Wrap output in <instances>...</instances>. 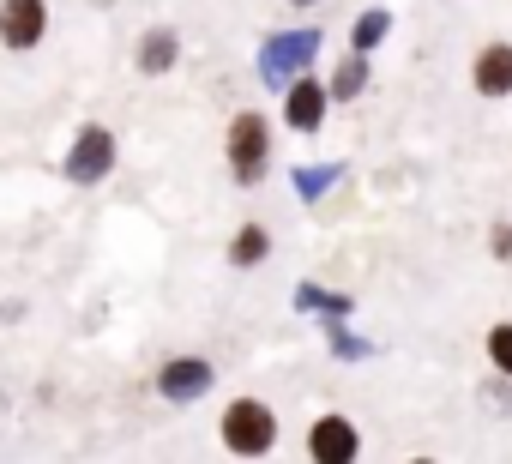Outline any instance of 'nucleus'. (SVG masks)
<instances>
[{
	"label": "nucleus",
	"instance_id": "nucleus-1",
	"mask_svg": "<svg viewBox=\"0 0 512 464\" xmlns=\"http://www.w3.org/2000/svg\"><path fill=\"white\" fill-rule=\"evenodd\" d=\"M278 440V422H272V410L266 404H253V398H241V404H229L223 410V446L229 452H266Z\"/></svg>",
	"mask_w": 512,
	"mask_h": 464
},
{
	"label": "nucleus",
	"instance_id": "nucleus-2",
	"mask_svg": "<svg viewBox=\"0 0 512 464\" xmlns=\"http://www.w3.org/2000/svg\"><path fill=\"white\" fill-rule=\"evenodd\" d=\"M49 31V7L43 0H0V43L7 49H37Z\"/></svg>",
	"mask_w": 512,
	"mask_h": 464
},
{
	"label": "nucleus",
	"instance_id": "nucleus-3",
	"mask_svg": "<svg viewBox=\"0 0 512 464\" xmlns=\"http://www.w3.org/2000/svg\"><path fill=\"white\" fill-rule=\"evenodd\" d=\"M229 157H235V175H241V181H260V169H266V121H260V115H241V121H235Z\"/></svg>",
	"mask_w": 512,
	"mask_h": 464
},
{
	"label": "nucleus",
	"instance_id": "nucleus-4",
	"mask_svg": "<svg viewBox=\"0 0 512 464\" xmlns=\"http://www.w3.org/2000/svg\"><path fill=\"white\" fill-rule=\"evenodd\" d=\"M476 91H482V97H506V91H512V49H506V43L482 49V61H476Z\"/></svg>",
	"mask_w": 512,
	"mask_h": 464
},
{
	"label": "nucleus",
	"instance_id": "nucleus-5",
	"mask_svg": "<svg viewBox=\"0 0 512 464\" xmlns=\"http://www.w3.org/2000/svg\"><path fill=\"white\" fill-rule=\"evenodd\" d=\"M308 452H314V458H350V452H356V428H350L344 416H326V422L308 434Z\"/></svg>",
	"mask_w": 512,
	"mask_h": 464
},
{
	"label": "nucleus",
	"instance_id": "nucleus-6",
	"mask_svg": "<svg viewBox=\"0 0 512 464\" xmlns=\"http://www.w3.org/2000/svg\"><path fill=\"white\" fill-rule=\"evenodd\" d=\"M320 115H326V91L314 79H302L290 91V127H320Z\"/></svg>",
	"mask_w": 512,
	"mask_h": 464
},
{
	"label": "nucleus",
	"instance_id": "nucleus-7",
	"mask_svg": "<svg viewBox=\"0 0 512 464\" xmlns=\"http://www.w3.org/2000/svg\"><path fill=\"white\" fill-rule=\"evenodd\" d=\"M103 157H109V133H103V127H91V133H85V151H73V175H97V169H103Z\"/></svg>",
	"mask_w": 512,
	"mask_h": 464
},
{
	"label": "nucleus",
	"instance_id": "nucleus-8",
	"mask_svg": "<svg viewBox=\"0 0 512 464\" xmlns=\"http://www.w3.org/2000/svg\"><path fill=\"white\" fill-rule=\"evenodd\" d=\"M199 386H205V368L199 362H181V368L169 362L163 368V392H199Z\"/></svg>",
	"mask_w": 512,
	"mask_h": 464
},
{
	"label": "nucleus",
	"instance_id": "nucleus-9",
	"mask_svg": "<svg viewBox=\"0 0 512 464\" xmlns=\"http://www.w3.org/2000/svg\"><path fill=\"white\" fill-rule=\"evenodd\" d=\"M169 61H175V37H169V31H151V37H145V67L163 73Z\"/></svg>",
	"mask_w": 512,
	"mask_h": 464
},
{
	"label": "nucleus",
	"instance_id": "nucleus-10",
	"mask_svg": "<svg viewBox=\"0 0 512 464\" xmlns=\"http://www.w3.org/2000/svg\"><path fill=\"white\" fill-rule=\"evenodd\" d=\"M488 356H494L500 374H512V326H494L488 332Z\"/></svg>",
	"mask_w": 512,
	"mask_h": 464
},
{
	"label": "nucleus",
	"instance_id": "nucleus-11",
	"mask_svg": "<svg viewBox=\"0 0 512 464\" xmlns=\"http://www.w3.org/2000/svg\"><path fill=\"white\" fill-rule=\"evenodd\" d=\"M260 254H266V229H241V242H235V260H241V266H253Z\"/></svg>",
	"mask_w": 512,
	"mask_h": 464
},
{
	"label": "nucleus",
	"instance_id": "nucleus-12",
	"mask_svg": "<svg viewBox=\"0 0 512 464\" xmlns=\"http://www.w3.org/2000/svg\"><path fill=\"white\" fill-rule=\"evenodd\" d=\"M494 254H512V229H494Z\"/></svg>",
	"mask_w": 512,
	"mask_h": 464
}]
</instances>
